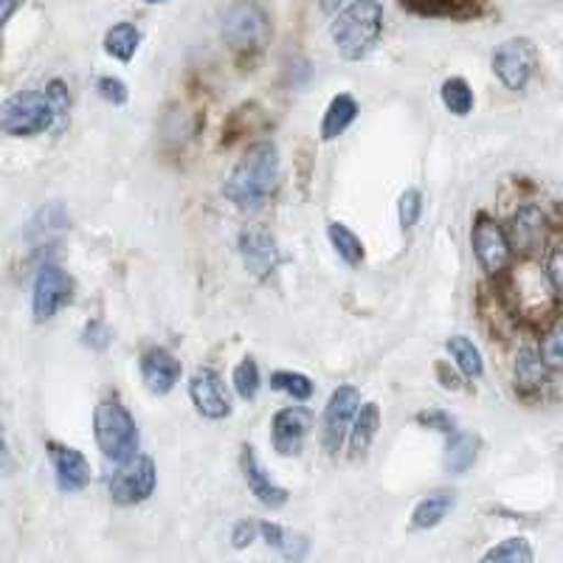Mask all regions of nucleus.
<instances>
[{"label": "nucleus", "instance_id": "nucleus-1", "mask_svg": "<svg viewBox=\"0 0 563 563\" xmlns=\"http://www.w3.org/2000/svg\"><path fill=\"white\" fill-rule=\"evenodd\" d=\"M279 189V150L274 141H260L243 155L225 180V198L240 209L268 203Z\"/></svg>", "mask_w": 563, "mask_h": 563}, {"label": "nucleus", "instance_id": "nucleus-2", "mask_svg": "<svg viewBox=\"0 0 563 563\" xmlns=\"http://www.w3.org/2000/svg\"><path fill=\"white\" fill-rule=\"evenodd\" d=\"M380 26H384V12L375 0H366V3L339 12L330 34L346 59H361L364 54H369L372 45L378 43Z\"/></svg>", "mask_w": 563, "mask_h": 563}, {"label": "nucleus", "instance_id": "nucleus-3", "mask_svg": "<svg viewBox=\"0 0 563 563\" xmlns=\"http://www.w3.org/2000/svg\"><path fill=\"white\" fill-rule=\"evenodd\" d=\"M93 434L97 445L110 462H128L139 451V429L130 411L115 400H104L93 411Z\"/></svg>", "mask_w": 563, "mask_h": 563}, {"label": "nucleus", "instance_id": "nucleus-4", "mask_svg": "<svg viewBox=\"0 0 563 563\" xmlns=\"http://www.w3.org/2000/svg\"><path fill=\"white\" fill-rule=\"evenodd\" d=\"M54 124V108L37 90L14 93L0 104V133L7 135H37Z\"/></svg>", "mask_w": 563, "mask_h": 563}, {"label": "nucleus", "instance_id": "nucleus-5", "mask_svg": "<svg viewBox=\"0 0 563 563\" xmlns=\"http://www.w3.org/2000/svg\"><path fill=\"white\" fill-rule=\"evenodd\" d=\"M268 37V18L254 0H240L223 14V40L238 48V52H251L260 48Z\"/></svg>", "mask_w": 563, "mask_h": 563}, {"label": "nucleus", "instance_id": "nucleus-6", "mask_svg": "<svg viewBox=\"0 0 563 563\" xmlns=\"http://www.w3.org/2000/svg\"><path fill=\"white\" fill-rule=\"evenodd\" d=\"M110 496L115 505H139L150 499L155 490V462L153 456L135 454L133 460L122 462V467L110 476Z\"/></svg>", "mask_w": 563, "mask_h": 563}, {"label": "nucleus", "instance_id": "nucleus-7", "mask_svg": "<svg viewBox=\"0 0 563 563\" xmlns=\"http://www.w3.org/2000/svg\"><path fill=\"white\" fill-rule=\"evenodd\" d=\"M536 45L525 37L507 40V43H501L499 48H496V54H493V70H496V77L505 82V88L510 90L527 88L530 77L536 74Z\"/></svg>", "mask_w": 563, "mask_h": 563}, {"label": "nucleus", "instance_id": "nucleus-8", "mask_svg": "<svg viewBox=\"0 0 563 563\" xmlns=\"http://www.w3.org/2000/svg\"><path fill=\"white\" fill-rule=\"evenodd\" d=\"M74 282L59 265H43L34 282V319L48 321L70 301Z\"/></svg>", "mask_w": 563, "mask_h": 563}, {"label": "nucleus", "instance_id": "nucleus-9", "mask_svg": "<svg viewBox=\"0 0 563 563\" xmlns=\"http://www.w3.org/2000/svg\"><path fill=\"white\" fill-rule=\"evenodd\" d=\"M361 406V395L358 389H352V386H341V389L333 391L330 397V404L324 409V449L330 454H339L341 442H344L346 429H350L352 417L358 411Z\"/></svg>", "mask_w": 563, "mask_h": 563}, {"label": "nucleus", "instance_id": "nucleus-10", "mask_svg": "<svg viewBox=\"0 0 563 563\" xmlns=\"http://www.w3.org/2000/svg\"><path fill=\"white\" fill-rule=\"evenodd\" d=\"M474 251L476 260H479L482 268L487 274H501V271L510 265V240H507V231L493 220H479L474 229Z\"/></svg>", "mask_w": 563, "mask_h": 563}, {"label": "nucleus", "instance_id": "nucleus-11", "mask_svg": "<svg viewBox=\"0 0 563 563\" xmlns=\"http://www.w3.org/2000/svg\"><path fill=\"white\" fill-rule=\"evenodd\" d=\"M189 395H192V404L198 406L200 415L209 417V420H223L231 415V397L218 372H195L192 380H189Z\"/></svg>", "mask_w": 563, "mask_h": 563}, {"label": "nucleus", "instance_id": "nucleus-12", "mask_svg": "<svg viewBox=\"0 0 563 563\" xmlns=\"http://www.w3.org/2000/svg\"><path fill=\"white\" fill-rule=\"evenodd\" d=\"M240 254H243L245 268L256 279H265L268 274H274L282 260L279 245L265 229H245L243 238H240Z\"/></svg>", "mask_w": 563, "mask_h": 563}, {"label": "nucleus", "instance_id": "nucleus-13", "mask_svg": "<svg viewBox=\"0 0 563 563\" xmlns=\"http://www.w3.org/2000/svg\"><path fill=\"white\" fill-rule=\"evenodd\" d=\"M313 417L308 409H285L274 417V449L282 456H296L305 445Z\"/></svg>", "mask_w": 563, "mask_h": 563}, {"label": "nucleus", "instance_id": "nucleus-14", "mask_svg": "<svg viewBox=\"0 0 563 563\" xmlns=\"http://www.w3.org/2000/svg\"><path fill=\"white\" fill-rule=\"evenodd\" d=\"M510 249L521 251V254H536L547 240V214L538 206H521L512 218L510 231Z\"/></svg>", "mask_w": 563, "mask_h": 563}, {"label": "nucleus", "instance_id": "nucleus-15", "mask_svg": "<svg viewBox=\"0 0 563 563\" xmlns=\"http://www.w3.org/2000/svg\"><path fill=\"white\" fill-rule=\"evenodd\" d=\"M48 454H52L54 474H57V485L63 487L65 493H77L88 485L90 465L77 449H68V445L52 442V445H48Z\"/></svg>", "mask_w": 563, "mask_h": 563}, {"label": "nucleus", "instance_id": "nucleus-16", "mask_svg": "<svg viewBox=\"0 0 563 563\" xmlns=\"http://www.w3.org/2000/svg\"><path fill=\"white\" fill-rule=\"evenodd\" d=\"M141 378H144L150 391H155V395H167V391L175 389V384H178L180 364L167 350H150L144 352V358H141Z\"/></svg>", "mask_w": 563, "mask_h": 563}, {"label": "nucleus", "instance_id": "nucleus-17", "mask_svg": "<svg viewBox=\"0 0 563 563\" xmlns=\"http://www.w3.org/2000/svg\"><path fill=\"white\" fill-rule=\"evenodd\" d=\"M243 474H245V482H249L251 493H254L256 499L263 501V505L282 507L285 501H288V490L274 485V479L265 474V467L260 465V460H256V451L249 449V445L243 449Z\"/></svg>", "mask_w": 563, "mask_h": 563}, {"label": "nucleus", "instance_id": "nucleus-18", "mask_svg": "<svg viewBox=\"0 0 563 563\" xmlns=\"http://www.w3.org/2000/svg\"><path fill=\"white\" fill-rule=\"evenodd\" d=\"M400 3L422 18L467 20L485 12V0H400Z\"/></svg>", "mask_w": 563, "mask_h": 563}, {"label": "nucleus", "instance_id": "nucleus-19", "mask_svg": "<svg viewBox=\"0 0 563 563\" xmlns=\"http://www.w3.org/2000/svg\"><path fill=\"white\" fill-rule=\"evenodd\" d=\"M451 507H454V493L451 490L429 493V496L420 499V505L415 507L411 527H415V530H431V527H437L445 516H449Z\"/></svg>", "mask_w": 563, "mask_h": 563}, {"label": "nucleus", "instance_id": "nucleus-20", "mask_svg": "<svg viewBox=\"0 0 563 563\" xmlns=\"http://www.w3.org/2000/svg\"><path fill=\"white\" fill-rule=\"evenodd\" d=\"M380 429V411L375 404L358 406V417H355V426H352L350 434V454L352 456H364L369 451L372 440Z\"/></svg>", "mask_w": 563, "mask_h": 563}, {"label": "nucleus", "instance_id": "nucleus-21", "mask_svg": "<svg viewBox=\"0 0 563 563\" xmlns=\"http://www.w3.org/2000/svg\"><path fill=\"white\" fill-rule=\"evenodd\" d=\"M445 471L451 474H465L467 467L474 465L476 449H479V440L467 431H454V434L445 437Z\"/></svg>", "mask_w": 563, "mask_h": 563}, {"label": "nucleus", "instance_id": "nucleus-22", "mask_svg": "<svg viewBox=\"0 0 563 563\" xmlns=\"http://www.w3.org/2000/svg\"><path fill=\"white\" fill-rule=\"evenodd\" d=\"M260 536H263L276 552H282V558H285V561L299 563L301 558H305V552H308V541H305V538L296 536V532H290V530H285V527H279V525L260 521Z\"/></svg>", "mask_w": 563, "mask_h": 563}, {"label": "nucleus", "instance_id": "nucleus-23", "mask_svg": "<svg viewBox=\"0 0 563 563\" xmlns=\"http://www.w3.org/2000/svg\"><path fill=\"white\" fill-rule=\"evenodd\" d=\"M355 115H358V104H355V99H352L350 93L335 97L333 102H330V108H327L324 122H321V139H339V135L350 128Z\"/></svg>", "mask_w": 563, "mask_h": 563}, {"label": "nucleus", "instance_id": "nucleus-24", "mask_svg": "<svg viewBox=\"0 0 563 563\" xmlns=\"http://www.w3.org/2000/svg\"><path fill=\"white\" fill-rule=\"evenodd\" d=\"M139 43L141 34L133 23H119V26H113L104 34V52H108L110 57L122 59V63H130V59H133Z\"/></svg>", "mask_w": 563, "mask_h": 563}, {"label": "nucleus", "instance_id": "nucleus-25", "mask_svg": "<svg viewBox=\"0 0 563 563\" xmlns=\"http://www.w3.org/2000/svg\"><path fill=\"white\" fill-rule=\"evenodd\" d=\"M449 352L454 355L456 369H460L465 378H479L482 372H485L479 350H476L474 341H467L465 335H454V339H449Z\"/></svg>", "mask_w": 563, "mask_h": 563}, {"label": "nucleus", "instance_id": "nucleus-26", "mask_svg": "<svg viewBox=\"0 0 563 563\" xmlns=\"http://www.w3.org/2000/svg\"><path fill=\"white\" fill-rule=\"evenodd\" d=\"M327 234H330V243H333V249L339 251V256L346 265H361V260H364V243L355 238V231L346 229L344 223H330Z\"/></svg>", "mask_w": 563, "mask_h": 563}, {"label": "nucleus", "instance_id": "nucleus-27", "mask_svg": "<svg viewBox=\"0 0 563 563\" xmlns=\"http://www.w3.org/2000/svg\"><path fill=\"white\" fill-rule=\"evenodd\" d=\"M479 563H532V547L527 538H507L482 555Z\"/></svg>", "mask_w": 563, "mask_h": 563}, {"label": "nucleus", "instance_id": "nucleus-28", "mask_svg": "<svg viewBox=\"0 0 563 563\" xmlns=\"http://www.w3.org/2000/svg\"><path fill=\"white\" fill-rule=\"evenodd\" d=\"M547 384V366L541 364L538 355L532 352H521L519 361H516V386L521 391H536Z\"/></svg>", "mask_w": 563, "mask_h": 563}, {"label": "nucleus", "instance_id": "nucleus-29", "mask_svg": "<svg viewBox=\"0 0 563 563\" xmlns=\"http://www.w3.org/2000/svg\"><path fill=\"white\" fill-rule=\"evenodd\" d=\"M541 364L558 372L563 366V321L555 319L541 339Z\"/></svg>", "mask_w": 563, "mask_h": 563}, {"label": "nucleus", "instance_id": "nucleus-30", "mask_svg": "<svg viewBox=\"0 0 563 563\" xmlns=\"http://www.w3.org/2000/svg\"><path fill=\"white\" fill-rule=\"evenodd\" d=\"M442 102L454 115H467L474 110V93H471L465 79H449L442 85Z\"/></svg>", "mask_w": 563, "mask_h": 563}, {"label": "nucleus", "instance_id": "nucleus-31", "mask_svg": "<svg viewBox=\"0 0 563 563\" xmlns=\"http://www.w3.org/2000/svg\"><path fill=\"white\" fill-rule=\"evenodd\" d=\"M271 389L285 391V395L296 397V400H308V397L313 395L310 378H305L299 372H274V375H271Z\"/></svg>", "mask_w": 563, "mask_h": 563}, {"label": "nucleus", "instance_id": "nucleus-32", "mask_svg": "<svg viewBox=\"0 0 563 563\" xmlns=\"http://www.w3.org/2000/svg\"><path fill=\"white\" fill-rule=\"evenodd\" d=\"M234 389H238V395L243 400H254L256 397V389H260V369H256V364L251 358H245L234 369Z\"/></svg>", "mask_w": 563, "mask_h": 563}, {"label": "nucleus", "instance_id": "nucleus-33", "mask_svg": "<svg viewBox=\"0 0 563 563\" xmlns=\"http://www.w3.org/2000/svg\"><path fill=\"white\" fill-rule=\"evenodd\" d=\"M420 214H422L420 192H417V189H409V192H404V198H400V225H404L406 231L415 229Z\"/></svg>", "mask_w": 563, "mask_h": 563}, {"label": "nucleus", "instance_id": "nucleus-34", "mask_svg": "<svg viewBox=\"0 0 563 563\" xmlns=\"http://www.w3.org/2000/svg\"><path fill=\"white\" fill-rule=\"evenodd\" d=\"M544 276L547 282H550L552 294L561 296L563 290V251L561 249L550 251V256H547V263H544Z\"/></svg>", "mask_w": 563, "mask_h": 563}, {"label": "nucleus", "instance_id": "nucleus-35", "mask_svg": "<svg viewBox=\"0 0 563 563\" xmlns=\"http://www.w3.org/2000/svg\"><path fill=\"white\" fill-rule=\"evenodd\" d=\"M97 90H99V97H102L104 102H113V104L128 102V88H124V82H119V79H113V77L99 79Z\"/></svg>", "mask_w": 563, "mask_h": 563}, {"label": "nucleus", "instance_id": "nucleus-36", "mask_svg": "<svg viewBox=\"0 0 563 563\" xmlns=\"http://www.w3.org/2000/svg\"><path fill=\"white\" fill-rule=\"evenodd\" d=\"M417 420L422 422V426H429V429H437V431H442V434L449 437V434H454L456 431V426H454V420H451L449 417V411H426V415H420L417 417Z\"/></svg>", "mask_w": 563, "mask_h": 563}, {"label": "nucleus", "instance_id": "nucleus-37", "mask_svg": "<svg viewBox=\"0 0 563 563\" xmlns=\"http://www.w3.org/2000/svg\"><path fill=\"white\" fill-rule=\"evenodd\" d=\"M256 536H260V521H238L234 532H231V544L243 550V547L254 544Z\"/></svg>", "mask_w": 563, "mask_h": 563}, {"label": "nucleus", "instance_id": "nucleus-38", "mask_svg": "<svg viewBox=\"0 0 563 563\" xmlns=\"http://www.w3.org/2000/svg\"><path fill=\"white\" fill-rule=\"evenodd\" d=\"M45 99L52 102L54 119H65V113H68V93H65L63 82L48 85V90H45Z\"/></svg>", "mask_w": 563, "mask_h": 563}, {"label": "nucleus", "instance_id": "nucleus-39", "mask_svg": "<svg viewBox=\"0 0 563 563\" xmlns=\"http://www.w3.org/2000/svg\"><path fill=\"white\" fill-rule=\"evenodd\" d=\"M85 341H88V346H97V350H102V346L108 344V330H104L99 321H90L88 330H85Z\"/></svg>", "mask_w": 563, "mask_h": 563}, {"label": "nucleus", "instance_id": "nucleus-40", "mask_svg": "<svg viewBox=\"0 0 563 563\" xmlns=\"http://www.w3.org/2000/svg\"><path fill=\"white\" fill-rule=\"evenodd\" d=\"M319 3H321V9H324V12L339 14V12H344V9L358 7V3H366V0H319Z\"/></svg>", "mask_w": 563, "mask_h": 563}, {"label": "nucleus", "instance_id": "nucleus-41", "mask_svg": "<svg viewBox=\"0 0 563 563\" xmlns=\"http://www.w3.org/2000/svg\"><path fill=\"white\" fill-rule=\"evenodd\" d=\"M14 467V460H12V451H9L7 445V437H3V429H0V471L3 474H9Z\"/></svg>", "mask_w": 563, "mask_h": 563}, {"label": "nucleus", "instance_id": "nucleus-42", "mask_svg": "<svg viewBox=\"0 0 563 563\" xmlns=\"http://www.w3.org/2000/svg\"><path fill=\"white\" fill-rule=\"evenodd\" d=\"M437 375H440V380L449 386V389H462L460 375H456V372H449V366L445 364H437Z\"/></svg>", "mask_w": 563, "mask_h": 563}, {"label": "nucleus", "instance_id": "nucleus-43", "mask_svg": "<svg viewBox=\"0 0 563 563\" xmlns=\"http://www.w3.org/2000/svg\"><path fill=\"white\" fill-rule=\"evenodd\" d=\"M14 7H18V0H0V29L7 26V20L12 18Z\"/></svg>", "mask_w": 563, "mask_h": 563}, {"label": "nucleus", "instance_id": "nucleus-44", "mask_svg": "<svg viewBox=\"0 0 563 563\" xmlns=\"http://www.w3.org/2000/svg\"><path fill=\"white\" fill-rule=\"evenodd\" d=\"M144 3H164V0H144Z\"/></svg>", "mask_w": 563, "mask_h": 563}]
</instances>
